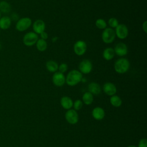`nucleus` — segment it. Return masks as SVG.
I'll list each match as a JSON object with an SVG mask.
<instances>
[{
    "label": "nucleus",
    "mask_w": 147,
    "mask_h": 147,
    "mask_svg": "<svg viewBox=\"0 0 147 147\" xmlns=\"http://www.w3.org/2000/svg\"><path fill=\"white\" fill-rule=\"evenodd\" d=\"M38 40L37 34L34 32H30L26 33L23 37L24 44L28 47H30L34 45Z\"/></svg>",
    "instance_id": "20e7f679"
},
{
    "label": "nucleus",
    "mask_w": 147,
    "mask_h": 147,
    "mask_svg": "<svg viewBox=\"0 0 147 147\" xmlns=\"http://www.w3.org/2000/svg\"><path fill=\"white\" fill-rule=\"evenodd\" d=\"M65 118L67 121L72 125L76 124L79 120V116L76 110L69 109L65 114Z\"/></svg>",
    "instance_id": "0eeeda50"
},
{
    "label": "nucleus",
    "mask_w": 147,
    "mask_h": 147,
    "mask_svg": "<svg viewBox=\"0 0 147 147\" xmlns=\"http://www.w3.org/2000/svg\"><path fill=\"white\" fill-rule=\"evenodd\" d=\"M58 69H59L60 72L63 74V73L67 71L68 65L65 63H61V64H60V65H59Z\"/></svg>",
    "instance_id": "bb28decb"
},
{
    "label": "nucleus",
    "mask_w": 147,
    "mask_h": 147,
    "mask_svg": "<svg viewBox=\"0 0 147 147\" xmlns=\"http://www.w3.org/2000/svg\"><path fill=\"white\" fill-rule=\"evenodd\" d=\"M127 147H137L136 146H135V145H129V146H128Z\"/></svg>",
    "instance_id": "7c9ffc66"
},
{
    "label": "nucleus",
    "mask_w": 147,
    "mask_h": 147,
    "mask_svg": "<svg viewBox=\"0 0 147 147\" xmlns=\"http://www.w3.org/2000/svg\"><path fill=\"white\" fill-rule=\"evenodd\" d=\"M87 50V44L83 40L77 41L74 45V51L76 55L82 56L85 53Z\"/></svg>",
    "instance_id": "423d86ee"
},
{
    "label": "nucleus",
    "mask_w": 147,
    "mask_h": 147,
    "mask_svg": "<svg viewBox=\"0 0 147 147\" xmlns=\"http://www.w3.org/2000/svg\"><path fill=\"white\" fill-rule=\"evenodd\" d=\"M130 63L125 58L118 59L114 64V69L118 74L126 73L129 69Z\"/></svg>",
    "instance_id": "f03ea898"
},
{
    "label": "nucleus",
    "mask_w": 147,
    "mask_h": 147,
    "mask_svg": "<svg viewBox=\"0 0 147 147\" xmlns=\"http://www.w3.org/2000/svg\"><path fill=\"white\" fill-rule=\"evenodd\" d=\"M82 100L84 104L87 105H91L94 100L93 95L90 92H86L82 96Z\"/></svg>",
    "instance_id": "aec40b11"
},
{
    "label": "nucleus",
    "mask_w": 147,
    "mask_h": 147,
    "mask_svg": "<svg viewBox=\"0 0 147 147\" xmlns=\"http://www.w3.org/2000/svg\"><path fill=\"white\" fill-rule=\"evenodd\" d=\"M110 103L111 104V105L115 107H120L122 105L121 99L118 96L115 95H114L111 96V98L110 99Z\"/></svg>",
    "instance_id": "412c9836"
},
{
    "label": "nucleus",
    "mask_w": 147,
    "mask_h": 147,
    "mask_svg": "<svg viewBox=\"0 0 147 147\" xmlns=\"http://www.w3.org/2000/svg\"><path fill=\"white\" fill-rule=\"evenodd\" d=\"M115 36H117L119 39H125L128 36V28L124 24H118V25L115 28Z\"/></svg>",
    "instance_id": "6e6552de"
},
{
    "label": "nucleus",
    "mask_w": 147,
    "mask_h": 147,
    "mask_svg": "<svg viewBox=\"0 0 147 147\" xmlns=\"http://www.w3.org/2000/svg\"><path fill=\"white\" fill-rule=\"evenodd\" d=\"M1 48V42H0V49Z\"/></svg>",
    "instance_id": "2f4dec72"
},
{
    "label": "nucleus",
    "mask_w": 147,
    "mask_h": 147,
    "mask_svg": "<svg viewBox=\"0 0 147 147\" xmlns=\"http://www.w3.org/2000/svg\"><path fill=\"white\" fill-rule=\"evenodd\" d=\"M92 115L93 118L96 120H102L105 117V112L102 108L100 107H96L92 110Z\"/></svg>",
    "instance_id": "4468645a"
},
{
    "label": "nucleus",
    "mask_w": 147,
    "mask_h": 147,
    "mask_svg": "<svg viewBox=\"0 0 147 147\" xmlns=\"http://www.w3.org/2000/svg\"><path fill=\"white\" fill-rule=\"evenodd\" d=\"M85 147H91V146H85Z\"/></svg>",
    "instance_id": "72a5a7b5"
},
{
    "label": "nucleus",
    "mask_w": 147,
    "mask_h": 147,
    "mask_svg": "<svg viewBox=\"0 0 147 147\" xmlns=\"http://www.w3.org/2000/svg\"><path fill=\"white\" fill-rule=\"evenodd\" d=\"M1 13L0 12V18H1Z\"/></svg>",
    "instance_id": "473e14b6"
},
{
    "label": "nucleus",
    "mask_w": 147,
    "mask_h": 147,
    "mask_svg": "<svg viewBox=\"0 0 147 147\" xmlns=\"http://www.w3.org/2000/svg\"><path fill=\"white\" fill-rule=\"evenodd\" d=\"M11 10L10 4L6 1H3L0 2V12L3 13H7Z\"/></svg>",
    "instance_id": "5701e85b"
},
{
    "label": "nucleus",
    "mask_w": 147,
    "mask_h": 147,
    "mask_svg": "<svg viewBox=\"0 0 147 147\" xmlns=\"http://www.w3.org/2000/svg\"><path fill=\"white\" fill-rule=\"evenodd\" d=\"M32 24V20L28 17L20 19L16 25V29L19 32H24L28 29Z\"/></svg>",
    "instance_id": "39448f33"
},
{
    "label": "nucleus",
    "mask_w": 147,
    "mask_h": 147,
    "mask_svg": "<svg viewBox=\"0 0 147 147\" xmlns=\"http://www.w3.org/2000/svg\"><path fill=\"white\" fill-rule=\"evenodd\" d=\"M115 52L113 48L109 47L106 48L103 52V57L106 60H110L114 57Z\"/></svg>",
    "instance_id": "a211bd4d"
},
{
    "label": "nucleus",
    "mask_w": 147,
    "mask_h": 147,
    "mask_svg": "<svg viewBox=\"0 0 147 147\" xmlns=\"http://www.w3.org/2000/svg\"><path fill=\"white\" fill-rule=\"evenodd\" d=\"M33 29L36 34H41L45 29V22L41 20H36L33 24Z\"/></svg>",
    "instance_id": "ddd939ff"
},
{
    "label": "nucleus",
    "mask_w": 147,
    "mask_h": 147,
    "mask_svg": "<svg viewBox=\"0 0 147 147\" xmlns=\"http://www.w3.org/2000/svg\"><path fill=\"white\" fill-rule=\"evenodd\" d=\"M73 106L75 110H79L83 107V102L82 100L78 99L73 103Z\"/></svg>",
    "instance_id": "393cba45"
},
{
    "label": "nucleus",
    "mask_w": 147,
    "mask_h": 147,
    "mask_svg": "<svg viewBox=\"0 0 147 147\" xmlns=\"http://www.w3.org/2000/svg\"><path fill=\"white\" fill-rule=\"evenodd\" d=\"M104 92L109 96H113L117 92V88L115 84L110 82H107L103 86Z\"/></svg>",
    "instance_id": "f8f14e48"
},
{
    "label": "nucleus",
    "mask_w": 147,
    "mask_h": 147,
    "mask_svg": "<svg viewBox=\"0 0 147 147\" xmlns=\"http://www.w3.org/2000/svg\"><path fill=\"white\" fill-rule=\"evenodd\" d=\"M115 38V31L110 28H107L104 29L102 34V39L106 44L113 42Z\"/></svg>",
    "instance_id": "7ed1b4c3"
},
{
    "label": "nucleus",
    "mask_w": 147,
    "mask_h": 147,
    "mask_svg": "<svg viewBox=\"0 0 147 147\" xmlns=\"http://www.w3.org/2000/svg\"><path fill=\"white\" fill-rule=\"evenodd\" d=\"M79 68L82 74H88L92 71V64L90 60L88 59H84L80 63Z\"/></svg>",
    "instance_id": "1a4fd4ad"
},
{
    "label": "nucleus",
    "mask_w": 147,
    "mask_h": 147,
    "mask_svg": "<svg viewBox=\"0 0 147 147\" xmlns=\"http://www.w3.org/2000/svg\"><path fill=\"white\" fill-rule=\"evenodd\" d=\"M88 92L92 95H99L101 91V88L99 84L95 82L90 83L88 86Z\"/></svg>",
    "instance_id": "dca6fc26"
},
{
    "label": "nucleus",
    "mask_w": 147,
    "mask_h": 147,
    "mask_svg": "<svg viewBox=\"0 0 147 147\" xmlns=\"http://www.w3.org/2000/svg\"><path fill=\"white\" fill-rule=\"evenodd\" d=\"M36 44L37 49L40 52H43L45 51L46 49L47 48V42L46 40L40 38L37 40Z\"/></svg>",
    "instance_id": "4be33fe9"
},
{
    "label": "nucleus",
    "mask_w": 147,
    "mask_h": 147,
    "mask_svg": "<svg viewBox=\"0 0 147 147\" xmlns=\"http://www.w3.org/2000/svg\"><path fill=\"white\" fill-rule=\"evenodd\" d=\"M115 53L119 56H125L128 52L127 45L123 42L118 43L114 49Z\"/></svg>",
    "instance_id": "9b49d317"
},
{
    "label": "nucleus",
    "mask_w": 147,
    "mask_h": 147,
    "mask_svg": "<svg viewBox=\"0 0 147 147\" xmlns=\"http://www.w3.org/2000/svg\"><path fill=\"white\" fill-rule=\"evenodd\" d=\"M142 29L145 32V33H147V22L145 21L144 22V23L142 24Z\"/></svg>",
    "instance_id": "c756f323"
},
{
    "label": "nucleus",
    "mask_w": 147,
    "mask_h": 147,
    "mask_svg": "<svg viewBox=\"0 0 147 147\" xmlns=\"http://www.w3.org/2000/svg\"><path fill=\"white\" fill-rule=\"evenodd\" d=\"M59 65L54 60H49L46 63V68L51 72H56L58 69Z\"/></svg>",
    "instance_id": "6ab92c4d"
},
{
    "label": "nucleus",
    "mask_w": 147,
    "mask_h": 147,
    "mask_svg": "<svg viewBox=\"0 0 147 147\" xmlns=\"http://www.w3.org/2000/svg\"><path fill=\"white\" fill-rule=\"evenodd\" d=\"M95 25L99 29H105L107 26L106 21L102 18L98 19L95 22Z\"/></svg>",
    "instance_id": "b1692460"
},
{
    "label": "nucleus",
    "mask_w": 147,
    "mask_h": 147,
    "mask_svg": "<svg viewBox=\"0 0 147 147\" xmlns=\"http://www.w3.org/2000/svg\"><path fill=\"white\" fill-rule=\"evenodd\" d=\"M138 147H147V140L146 138H142L138 143Z\"/></svg>",
    "instance_id": "cd10ccee"
},
{
    "label": "nucleus",
    "mask_w": 147,
    "mask_h": 147,
    "mask_svg": "<svg viewBox=\"0 0 147 147\" xmlns=\"http://www.w3.org/2000/svg\"><path fill=\"white\" fill-rule=\"evenodd\" d=\"M11 21L10 17L4 16L0 18V28L5 30L8 29L11 25Z\"/></svg>",
    "instance_id": "f3484780"
},
{
    "label": "nucleus",
    "mask_w": 147,
    "mask_h": 147,
    "mask_svg": "<svg viewBox=\"0 0 147 147\" xmlns=\"http://www.w3.org/2000/svg\"><path fill=\"white\" fill-rule=\"evenodd\" d=\"M40 34V36H41V39H43V40H45L46 39H47L48 37V34H47L46 32H42V33H41V34Z\"/></svg>",
    "instance_id": "c85d7f7f"
},
{
    "label": "nucleus",
    "mask_w": 147,
    "mask_h": 147,
    "mask_svg": "<svg viewBox=\"0 0 147 147\" xmlns=\"http://www.w3.org/2000/svg\"><path fill=\"white\" fill-rule=\"evenodd\" d=\"M108 22H109V25L112 28H116L119 24L117 19H116L115 18H114V17L110 18Z\"/></svg>",
    "instance_id": "a878e982"
},
{
    "label": "nucleus",
    "mask_w": 147,
    "mask_h": 147,
    "mask_svg": "<svg viewBox=\"0 0 147 147\" xmlns=\"http://www.w3.org/2000/svg\"><path fill=\"white\" fill-rule=\"evenodd\" d=\"M52 82L56 86L61 87L65 83V78L63 73L56 72L52 76Z\"/></svg>",
    "instance_id": "9d476101"
},
{
    "label": "nucleus",
    "mask_w": 147,
    "mask_h": 147,
    "mask_svg": "<svg viewBox=\"0 0 147 147\" xmlns=\"http://www.w3.org/2000/svg\"><path fill=\"white\" fill-rule=\"evenodd\" d=\"M60 104L64 109L69 110L73 106V101L69 97L64 96L61 98Z\"/></svg>",
    "instance_id": "2eb2a0df"
},
{
    "label": "nucleus",
    "mask_w": 147,
    "mask_h": 147,
    "mask_svg": "<svg viewBox=\"0 0 147 147\" xmlns=\"http://www.w3.org/2000/svg\"><path fill=\"white\" fill-rule=\"evenodd\" d=\"M83 78L82 74L76 69L69 72L65 78L66 83L69 86H74L80 83Z\"/></svg>",
    "instance_id": "f257e3e1"
}]
</instances>
